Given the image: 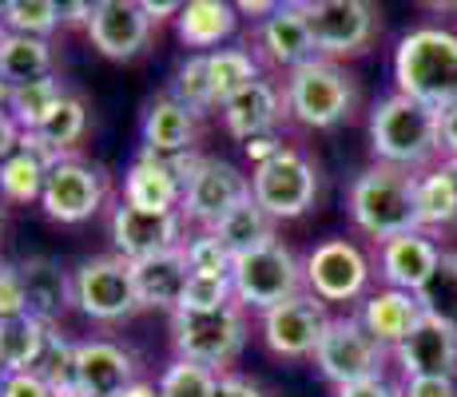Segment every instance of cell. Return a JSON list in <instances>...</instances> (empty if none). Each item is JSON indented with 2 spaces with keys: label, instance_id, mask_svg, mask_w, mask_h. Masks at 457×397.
Here are the masks:
<instances>
[{
  "label": "cell",
  "instance_id": "obj_1",
  "mask_svg": "<svg viewBox=\"0 0 457 397\" xmlns=\"http://www.w3.org/2000/svg\"><path fill=\"white\" fill-rule=\"evenodd\" d=\"M394 79L402 95L437 116L457 108V37L445 29L406 32L394 52Z\"/></svg>",
  "mask_w": 457,
  "mask_h": 397
},
{
  "label": "cell",
  "instance_id": "obj_2",
  "mask_svg": "<svg viewBox=\"0 0 457 397\" xmlns=\"http://www.w3.org/2000/svg\"><path fill=\"white\" fill-rule=\"evenodd\" d=\"M418 175L390 163H374L350 183V215L358 231H366L378 243H390L398 235H414L418 227Z\"/></svg>",
  "mask_w": 457,
  "mask_h": 397
},
{
  "label": "cell",
  "instance_id": "obj_3",
  "mask_svg": "<svg viewBox=\"0 0 457 397\" xmlns=\"http://www.w3.org/2000/svg\"><path fill=\"white\" fill-rule=\"evenodd\" d=\"M370 147L378 163L418 171L434 159V152H442V116L394 92L370 112Z\"/></svg>",
  "mask_w": 457,
  "mask_h": 397
},
{
  "label": "cell",
  "instance_id": "obj_4",
  "mask_svg": "<svg viewBox=\"0 0 457 397\" xmlns=\"http://www.w3.org/2000/svg\"><path fill=\"white\" fill-rule=\"evenodd\" d=\"M303 282H306V270L298 267L291 246H283L278 238L251 254H239L231 267L235 302L243 310H262V314L275 310V306L303 294Z\"/></svg>",
  "mask_w": 457,
  "mask_h": 397
},
{
  "label": "cell",
  "instance_id": "obj_5",
  "mask_svg": "<svg viewBox=\"0 0 457 397\" xmlns=\"http://www.w3.org/2000/svg\"><path fill=\"white\" fill-rule=\"evenodd\" d=\"M354 76L342 72L334 60H311V64L295 68L287 79V112L303 123V128H334L354 112Z\"/></svg>",
  "mask_w": 457,
  "mask_h": 397
},
{
  "label": "cell",
  "instance_id": "obj_6",
  "mask_svg": "<svg viewBox=\"0 0 457 397\" xmlns=\"http://www.w3.org/2000/svg\"><path fill=\"white\" fill-rule=\"evenodd\" d=\"M171 342L175 354L199 361L207 369H223L247 342V314L239 302L223 310H175L171 314Z\"/></svg>",
  "mask_w": 457,
  "mask_h": 397
},
{
  "label": "cell",
  "instance_id": "obj_7",
  "mask_svg": "<svg viewBox=\"0 0 457 397\" xmlns=\"http://www.w3.org/2000/svg\"><path fill=\"white\" fill-rule=\"evenodd\" d=\"M322 60L362 52L378 32V8L366 0H298Z\"/></svg>",
  "mask_w": 457,
  "mask_h": 397
},
{
  "label": "cell",
  "instance_id": "obj_8",
  "mask_svg": "<svg viewBox=\"0 0 457 397\" xmlns=\"http://www.w3.org/2000/svg\"><path fill=\"white\" fill-rule=\"evenodd\" d=\"M319 195V171L303 152L287 147L270 163L254 167L251 175V199L267 211L270 219H298L314 207Z\"/></svg>",
  "mask_w": 457,
  "mask_h": 397
},
{
  "label": "cell",
  "instance_id": "obj_9",
  "mask_svg": "<svg viewBox=\"0 0 457 397\" xmlns=\"http://www.w3.org/2000/svg\"><path fill=\"white\" fill-rule=\"evenodd\" d=\"M314 361H319L322 377L334 382L338 390L382 377V346L366 334L362 318H330L327 334H322L319 350H314Z\"/></svg>",
  "mask_w": 457,
  "mask_h": 397
},
{
  "label": "cell",
  "instance_id": "obj_10",
  "mask_svg": "<svg viewBox=\"0 0 457 397\" xmlns=\"http://www.w3.org/2000/svg\"><path fill=\"white\" fill-rule=\"evenodd\" d=\"M76 306L96 322H120L139 310L136 275L120 254H96L76 270Z\"/></svg>",
  "mask_w": 457,
  "mask_h": 397
},
{
  "label": "cell",
  "instance_id": "obj_11",
  "mask_svg": "<svg viewBox=\"0 0 457 397\" xmlns=\"http://www.w3.org/2000/svg\"><path fill=\"white\" fill-rule=\"evenodd\" d=\"M247 195H251V179L239 171V167L227 163V159H204L195 179H191L187 191H183L179 215H187L191 223L215 231Z\"/></svg>",
  "mask_w": 457,
  "mask_h": 397
},
{
  "label": "cell",
  "instance_id": "obj_12",
  "mask_svg": "<svg viewBox=\"0 0 457 397\" xmlns=\"http://www.w3.org/2000/svg\"><path fill=\"white\" fill-rule=\"evenodd\" d=\"M306 286H311L314 298L322 302H350L366 290V278H370V262L346 238H327L311 251L306 259Z\"/></svg>",
  "mask_w": 457,
  "mask_h": 397
},
{
  "label": "cell",
  "instance_id": "obj_13",
  "mask_svg": "<svg viewBox=\"0 0 457 397\" xmlns=\"http://www.w3.org/2000/svg\"><path fill=\"white\" fill-rule=\"evenodd\" d=\"M44 211L56 223H84L104 207V175L96 167L80 163V159H60L48 167L44 179Z\"/></svg>",
  "mask_w": 457,
  "mask_h": 397
},
{
  "label": "cell",
  "instance_id": "obj_14",
  "mask_svg": "<svg viewBox=\"0 0 457 397\" xmlns=\"http://www.w3.org/2000/svg\"><path fill=\"white\" fill-rule=\"evenodd\" d=\"M179 231H183L179 211L155 215V211H139L131 203H120L112 211V243H116L120 259H128V262H144V259H155V254L183 246Z\"/></svg>",
  "mask_w": 457,
  "mask_h": 397
},
{
  "label": "cell",
  "instance_id": "obj_15",
  "mask_svg": "<svg viewBox=\"0 0 457 397\" xmlns=\"http://www.w3.org/2000/svg\"><path fill=\"white\" fill-rule=\"evenodd\" d=\"M327 302L314 294H298L291 302L262 314V342L283 358H306L319 350L327 334Z\"/></svg>",
  "mask_w": 457,
  "mask_h": 397
},
{
  "label": "cell",
  "instance_id": "obj_16",
  "mask_svg": "<svg viewBox=\"0 0 457 397\" xmlns=\"http://www.w3.org/2000/svg\"><path fill=\"white\" fill-rule=\"evenodd\" d=\"M87 37H92L100 56L131 60L152 40V21H147L144 4H136V0H96L92 21H87Z\"/></svg>",
  "mask_w": 457,
  "mask_h": 397
},
{
  "label": "cell",
  "instance_id": "obj_17",
  "mask_svg": "<svg viewBox=\"0 0 457 397\" xmlns=\"http://www.w3.org/2000/svg\"><path fill=\"white\" fill-rule=\"evenodd\" d=\"M394 354H398L406 377H457V330L421 314L414 334Z\"/></svg>",
  "mask_w": 457,
  "mask_h": 397
},
{
  "label": "cell",
  "instance_id": "obj_18",
  "mask_svg": "<svg viewBox=\"0 0 457 397\" xmlns=\"http://www.w3.org/2000/svg\"><path fill=\"white\" fill-rule=\"evenodd\" d=\"M136 382V361L116 342H76V390L84 397H116Z\"/></svg>",
  "mask_w": 457,
  "mask_h": 397
},
{
  "label": "cell",
  "instance_id": "obj_19",
  "mask_svg": "<svg viewBox=\"0 0 457 397\" xmlns=\"http://www.w3.org/2000/svg\"><path fill=\"white\" fill-rule=\"evenodd\" d=\"M259 52L275 68H287V72L319 60V48H314L311 29H306V21H303V8L298 4L270 8V12L259 21Z\"/></svg>",
  "mask_w": 457,
  "mask_h": 397
},
{
  "label": "cell",
  "instance_id": "obj_20",
  "mask_svg": "<svg viewBox=\"0 0 457 397\" xmlns=\"http://www.w3.org/2000/svg\"><path fill=\"white\" fill-rule=\"evenodd\" d=\"M131 275H136V294L139 306L147 310H179L183 294H187L191 282V262H187V246H175L167 254H155V259L131 262Z\"/></svg>",
  "mask_w": 457,
  "mask_h": 397
},
{
  "label": "cell",
  "instance_id": "obj_21",
  "mask_svg": "<svg viewBox=\"0 0 457 397\" xmlns=\"http://www.w3.org/2000/svg\"><path fill=\"white\" fill-rule=\"evenodd\" d=\"M24 278V302H29V318H37L44 326H56L64 310L76 302V278L60 267L56 259H24L21 262Z\"/></svg>",
  "mask_w": 457,
  "mask_h": 397
},
{
  "label": "cell",
  "instance_id": "obj_22",
  "mask_svg": "<svg viewBox=\"0 0 457 397\" xmlns=\"http://www.w3.org/2000/svg\"><path fill=\"white\" fill-rule=\"evenodd\" d=\"M437 262H442V251H437L421 231L398 235V238H390V243L378 246L382 278L390 282V290H406V294H418V290L426 286Z\"/></svg>",
  "mask_w": 457,
  "mask_h": 397
},
{
  "label": "cell",
  "instance_id": "obj_23",
  "mask_svg": "<svg viewBox=\"0 0 457 397\" xmlns=\"http://www.w3.org/2000/svg\"><path fill=\"white\" fill-rule=\"evenodd\" d=\"M421 302L418 294H406V290H378L362 302V326L366 334L378 342V346H394L398 350L402 342L414 334V326L421 322Z\"/></svg>",
  "mask_w": 457,
  "mask_h": 397
},
{
  "label": "cell",
  "instance_id": "obj_24",
  "mask_svg": "<svg viewBox=\"0 0 457 397\" xmlns=\"http://www.w3.org/2000/svg\"><path fill=\"white\" fill-rule=\"evenodd\" d=\"M287 116V92H278L270 79H259L247 92H239L231 103H223V123L235 139H251L262 131H278V120Z\"/></svg>",
  "mask_w": 457,
  "mask_h": 397
},
{
  "label": "cell",
  "instance_id": "obj_25",
  "mask_svg": "<svg viewBox=\"0 0 457 397\" xmlns=\"http://www.w3.org/2000/svg\"><path fill=\"white\" fill-rule=\"evenodd\" d=\"M124 203H131V207H139V211L167 215V211L183 207V183L167 171L163 159L144 152L124 175Z\"/></svg>",
  "mask_w": 457,
  "mask_h": 397
},
{
  "label": "cell",
  "instance_id": "obj_26",
  "mask_svg": "<svg viewBox=\"0 0 457 397\" xmlns=\"http://www.w3.org/2000/svg\"><path fill=\"white\" fill-rule=\"evenodd\" d=\"M175 29H179V40L187 44V48L207 56L211 48L219 52V44L235 37V29H239V8L227 4V0H191V4H183V12L175 16Z\"/></svg>",
  "mask_w": 457,
  "mask_h": 397
},
{
  "label": "cell",
  "instance_id": "obj_27",
  "mask_svg": "<svg viewBox=\"0 0 457 397\" xmlns=\"http://www.w3.org/2000/svg\"><path fill=\"white\" fill-rule=\"evenodd\" d=\"M195 144V116L171 95H155L144 112V152L147 155H187Z\"/></svg>",
  "mask_w": 457,
  "mask_h": 397
},
{
  "label": "cell",
  "instance_id": "obj_28",
  "mask_svg": "<svg viewBox=\"0 0 457 397\" xmlns=\"http://www.w3.org/2000/svg\"><path fill=\"white\" fill-rule=\"evenodd\" d=\"M211 235H215L219 243L235 254V259H239V254H251V251H259V246L275 243V219H270L267 211L247 195Z\"/></svg>",
  "mask_w": 457,
  "mask_h": 397
},
{
  "label": "cell",
  "instance_id": "obj_29",
  "mask_svg": "<svg viewBox=\"0 0 457 397\" xmlns=\"http://www.w3.org/2000/svg\"><path fill=\"white\" fill-rule=\"evenodd\" d=\"M0 76L12 87L52 76V44L21 32H0Z\"/></svg>",
  "mask_w": 457,
  "mask_h": 397
},
{
  "label": "cell",
  "instance_id": "obj_30",
  "mask_svg": "<svg viewBox=\"0 0 457 397\" xmlns=\"http://www.w3.org/2000/svg\"><path fill=\"white\" fill-rule=\"evenodd\" d=\"M44 342H48V326L37 322V318H29V314L0 318V361H4L8 374H29V369H37Z\"/></svg>",
  "mask_w": 457,
  "mask_h": 397
},
{
  "label": "cell",
  "instance_id": "obj_31",
  "mask_svg": "<svg viewBox=\"0 0 457 397\" xmlns=\"http://www.w3.org/2000/svg\"><path fill=\"white\" fill-rule=\"evenodd\" d=\"M207 76H211V100L215 108L231 103L239 92H247L251 84H259V60L243 48H219L207 52Z\"/></svg>",
  "mask_w": 457,
  "mask_h": 397
},
{
  "label": "cell",
  "instance_id": "obj_32",
  "mask_svg": "<svg viewBox=\"0 0 457 397\" xmlns=\"http://www.w3.org/2000/svg\"><path fill=\"white\" fill-rule=\"evenodd\" d=\"M60 103H64V84H60L56 76L32 79V84H16L12 95H8V112L21 123V131H37Z\"/></svg>",
  "mask_w": 457,
  "mask_h": 397
},
{
  "label": "cell",
  "instance_id": "obj_33",
  "mask_svg": "<svg viewBox=\"0 0 457 397\" xmlns=\"http://www.w3.org/2000/svg\"><path fill=\"white\" fill-rule=\"evenodd\" d=\"M414 203H418V227H450L457 223V191H453V179L445 167L429 175H418V191H414Z\"/></svg>",
  "mask_w": 457,
  "mask_h": 397
},
{
  "label": "cell",
  "instance_id": "obj_34",
  "mask_svg": "<svg viewBox=\"0 0 457 397\" xmlns=\"http://www.w3.org/2000/svg\"><path fill=\"white\" fill-rule=\"evenodd\" d=\"M0 24H4V32L48 40V32L64 24V4H56V0H8V4H0Z\"/></svg>",
  "mask_w": 457,
  "mask_h": 397
},
{
  "label": "cell",
  "instance_id": "obj_35",
  "mask_svg": "<svg viewBox=\"0 0 457 397\" xmlns=\"http://www.w3.org/2000/svg\"><path fill=\"white\" fill-rule=\"evenodd\" d=\"M44 179H48V163L29 152H16L0 163V195L8 203H32L44 195Z\"/></svg>",
  "mask_w": 457,
  "mask_h": 397
},
{
  "label": "cell",
  "instance_id": "obj_36",
  "mask_svg": "<svg viewBox=\"0 0 457 397\" xmlns=\"http://www.w3.org/2000/svg\"><path fill=\"white\" fill-rule=\"evenodd\" d=\"M418 302L429 318H437V322L457 330V254H442V262L434 267L429 282L418 290Z\"/></svg>",
  "mask_w": 457,
  "mask_h": 397
},
{
  "label": "cell",
  "instance_id": "obj_37",
  "mask_svg": "<svg viewBox=\"0 0 457 397\" xmlns=\"http://www.w3.org/2000/svg\"><path fill=\"white\" fill-rule=\"evenodd\" d=\"M219 377L215 369L199 366V361H187V358H175L171 366L160 374V397H215L219 393Z\"/></svg>",
  "mask_w": 457,
  "mask_h": 397
},
{
  "label": "cell",
  "instance_id": "obj_38",
  "mask_svg": "<svg viewBox=\"0 0 457 397\" xmlns=\"http://www.w3.org/2000/svg\"><path fill=\"white\" fill-rule=\"evenodd\" d=\"M171 95L175 103H183V108L191 112V116H204L207 108H215V100H211V76H207V56H187L179 68H175V79H171Z\"/></svg>",
  "mask_w": 457,
  "mask_h": 397
},
{
  "label": "cell",
  "instance_id": "obj_39",
  "mask_svg": "<svg viewBox=\"0 0 457 397\" xmlns=\"http://www.w3.org/2000/svg\"><path fill=\"white\" fill-rule=\"evenodd\" d=\"M37 374L56 393L76 390V342H68L56 326H48V342H44V354L37 361Z\"/></svg>",
  "mask_w": 457,
  "mask_h": 397
},
{
  "label": "cell",
  "instance_id": "obj_40",
  "mask_svg": "<svg viewBox=\"0 0 457 397\" xmlns=\"http://www.w3.org/2000/svg\"><path fill=\"white\" fill-rule=\"evenodd\" d=\"M84 128H87V112H84V103L76 100V95H64V103H60V108L40 123L37 136L44 139V144H48V152H56L60 159H64L68 147H72L76 139L84 136Z\"/></svg>",
  "mask_w": 457,
  "mask_h": 397
},
{
  "label": "cell",
  "instance_id": "obj_41",
  "mask_svg": "<svg viewBox=\"0 0 457 397\" xmlns=\"http://www.w3.org/2000/svg\"><path fill=\"white\" fill-rule=\"evenodd\" d=\"M187 246V262H191V275H207V278H231V267H235V254L227 251L211 231L195 235Z\"/></svg>",
  "mask_w": 457,
  "mask_h": 397
},
{
  "label": "cell",
  "instance_id": "obj_42",
  "mask_svg": "<svg viewBox=\"0 0 457 397\" xmlns=\"http://www.w3.org/2000/svg\"><path fill=\"white\" fill-rule=\"evenodd\" d=\"M235 302V286L231 278H207V275H191L187 294H183L179 310H223Z\"/></svg>",
  "mask_w": 457,
  "mask_h": 397
},
{
  "label": "cell",
  "instance_id": "obj_43",
  "mask_svg": "<svg viewBox=\"0 0 457 397\" xmlns=\"http://www.w3.org/2000/svg\"><path fill=\"white\" fill-rule=\"evenodd\" d=\"M21 314H29L21 267H12V262H0V318H21Z\"/></svg>",
  "mask_w": 457,
  "mask_h": 397
},
{
  "label": "cell",
  "instance_id": "obj_44",
  "mask_svg": "<svg viewBox=\"0 0 457 397\" xmlns=\"http://www.w3.org/2000/svg\"><path fill=\"white\" fill-rule=\"evenodd\" d=\"M243 152H247V159H251L254 167L270 163L275 155H283V152H287V147H283V131H262V136L243 139Z\"/></svg>",
  "mask_w": 457,
  "mask_h": 397
},
{
  "label": "cell",
  "instance_id": "obj_45",
  "mask_svg": "<svg viewBox=\"0 0 457 397\" xmlns=\"http://www.w3.org/2000/svg\"><path fill=\"white\" fill-rule=\"evenodd\" d=\"M402 397H457V377H406Z\"/></svg>",
  "mask_w": 457,
  "mask_h": 397
},
{
  "label": "cell",
  "instance_id": "obj_46",
  "mask_svg": "<svg viewBox=\"0 0 457 397\" xmlns=\"http://www.w3.org/2000/svg\"><path fill=\"white\" fill-rule=\"evenodd\" d=\"M4 397H56V390L44 382L37 369H29V374H12V377H8Z\"/></svg>",
  "mask_w": 457,
  "mask_h": 397
},
{
  "label": "cell",
  "instance_id": "obj_47",
  "mask_svg": "<svg viewBox=\"0 0 457 397\" xmlns=\"http://www.w3.org/2000/svg\"><path fill=\"white\" fill-rule=\"evenodd\" d=\"M338 397H402V390H394V385H390V382H382V377H370V382L342 385Z\"/></svg>",
  "mask_w": 457,
  "mask_h": 397
},
{
  "label": "cell",
  "instance_id": "obj_48",
  "mask_svg": "<svg viewBox=\"0 0 457 397\" xmlns=\"http://www.w3.org/2000/svg\"><path fill=\"white\" fill-rule=\"evenodd\" d=\"M16 147H21V123L12 120L8 108H0V163L8 155H16Z\"/></svg>",
  "mask_w": 457,
  "mask_h": 397
},
{
  "label": "cell",
  "instance_id": "obj_49",
  "mask_svg": "<svg viewBox=\"0 0 457 397\" xmlns=\"http://www.w3.org/2000/svg\"><path fill=\"white\" fill-rule=\"evenodd\" d=\"M215 397H262V390H259V385H251L247 377L223 374V377H219V393Z\"/></svg>",
  "mask_w": 457,
  "mask_h": 397
},
{
  "label": "cell",
  "instance_id": "obj_50",
  "mask_svg": "<svg viewBox=\"0 0 457 397\" xmlns=\"http://www.w3.org/2000/svg\"><path fill=\"white\" fill-rule=\"evenodd\" d=\"M442 152L450 155V163H457V108L442 112Z\"/></svg>",
  "mask_w": 457,
  "mask_h": 397
},
{
  "label": "cell",
  "instance_id": "obj_51",
  "mask_svg": "<svg viewBox=\"0 0 457 397\" xmlns=\"http://www.w3.org/2000/svg\"><path fill=\"white\" fill-rule=\"evenodd\" d=\"M139 4H144V12H147V21L152 24H160V21H167V16L183 12V4H175V0H139Z\"/></svg>",
  "mask_w": 457,
  "mask_h": 397
},
{
  "label": "cell",
  "instance_id": "obj_52",
  "mask_svg": "<svg viewBox=\"0 0 457 397\" xmlns=\"http://www.w3.org/2000/svg\"><path fill=\"white\" fill-rule=\"evenodd\" d=\"M92 21V0H76V4H64V24H84Z\"/></svg>",
  "mask_w": 457,
  "mask_h": 397
},
{
  "label": "cell",
  "instance_id": "obj_53",
  "mask_svg": "<svg viewBox=\"0 0 457 397\" xmlns=\"http://www.w3.org/2000/svg\"><path fill=\"white\" fill-rule=\"evenodd\" d=\"M116 397H160V385H152V382H131L128 390H120Z\"/></svg>",
  "mask_w": 457,
  "mask_h": 397
},
{
  "label": "cell",
  "instance_id": "obj_54",
  "mask_svg": "<svg viewBox=\"0 0 457 397\" xmlns=\"http://www.w3.org/2000/svg\"><path fill=\"white\" fill-rule=\"evenodd\" d=\"M8 95H12V84L0 76V108H8Z\"/></svg>",
  "mask_w": 457,
  "mask_h": 397
},
{
  "label": "cell",
  "instance_id": "obj_55",
  "mask_svg": "<svg viewBox=\"0 0 457 397\" xmlns=\"http://www.w3.org/2000/svg\"><path fill=\"white\" fill-rule=\"evenodd\" d=\"M8 377H12V374H8V369H4V361H0V397H4V385H8Z\"/></svg>",
  "mask_w": 457,
  "mask_h": 397
},
{
  "label": "cell",
  "instance_id": "obj_56",
  "mask_svg": "<svg viewBox=\"0 0 457 397\" xmlns=\"http://www.w3.org/2000/svg\"><path fill=\"white\" fill-rule=\"evenodd\" d=\"M445 171H450V179H453V191H457V163H445Z\"/></svg>",
  "mask_w": 457,
  "mask_h": 397
},
{
  "label": "cell",
  "instance_id": "obj_57",
  "mask_svg": "<svg viewBox=\"0 0 457 397\" xmlns=\"http://www.w3.org/2000/svg\"><path fill=\"white\" fill-rule=\"evenodd\" d=\"M56 397H84L80 390H72V393H56Z\"/></svg>",
  "mask_w": 457,
  "mask_h": 397
}]
</instances>
